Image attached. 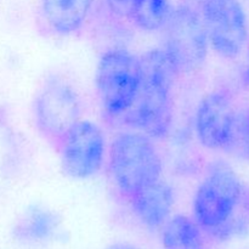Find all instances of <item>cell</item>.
<instances>
[{"instance_id": "cell-1", "label": "cell", "mask_w": 249, "mask_h": 249, "mask_svg": "<svg viewBox=\"0 0 249 249\" xmlns=\"http://www.w3.org/2000/svg\"><path fill=\"white\" fill-rule=\"evenodd\" d=\"M194 219L219 242L249 231V190L228 164H215L199 182L192 199Z\"/></svg>"}, {"instance_id": "cell-2", "label": "cell", "mask_w": 249, "mask_h": 249, "mask_svg": "<svg viewBox=\"0 0 249 249\" xmlns=\"http://www.w3.org/2000/svg\"><path fill=\"white\" fill-rule=\"evenodd\" d=\"M142 83L133 106L122 118L151 139H164L173 124V92L178 72L163 49L140 56Z\"/></svg>"}, {"instance_id": "cell-3", "label": "cell", "mask_w": 249, "mask_h": 249, "mask_svg": "<svg viewBox=\"0 0 249 249\" xmlns=\"http://www.w3.org/2000/svg\"><path fill=\"white\" fill-rule=\"evenodd\" d=\"M108 164L114 185L126 199L163 175V160L153 139L136 130L121 133L112 140Z\"/></svg>"}, {"instance_id": "cell-4", "label": "cell", "mask_w": 249, "mask_h": 249, "mask_svg": "<svg viewBox=\"0 0 249 249\" xmlns=\"http://www.w3.org/2000/svg\"><path fill=\"white\" fill-rule=\"evenodd\" d=\"M142 83L140 56L126 49L102 53L95 71V88L107 116L122 118L138 97Z\"/></svg>"}, {"instance_id": "cell-5", "label": "cell", "mask_w": 249, "mask_h": 249, "mask_svg": "<svg viewBox=\"0 0 249 249\" xmlns=\"http://www.w3.org/2000/svg\"><path fill=\"white\" fill-rule=\"evenodd\" d=\"M163 29V51L178 74H190L204 65L209 43L201 12L190 5L174 7Z\"/></svg>"}, {"instance_id": "cell-6", "label": "cell", "mask_w": 249, "mask_h": 249, "mask_svg": "<svg viewBox=\"0 0 249 249\" xmlns=\"http://www.w3.org/2000/svg\"><path fill=\"white\" fill-rule=\"evenodd\" d=\"M33 118L39 133L58 146L66 133L83 118L82 97L66 79L48 78L34 99Z\"/></svg>"}, {"instance_id": "cell-7", "label": "cell", "mask_w": 249, "mask_h": 249, "mask_svg": "<svg viewBox=\"0 0 249 249\" xmlns=\"http://www.w3.org/2000/svg\"><path fill=\"white\" fill-rule=\"evenodd\" d=\"M199 12L209 48L223 58L238 57L249 38L248 16L240 0H203Z\"/></svg>"}, {"instance_id": "cell-8", "label": "cell", "mask_w": 249, "mask_h": 249, "mask_svg": "<svg viewBox=\"0 0 249 249\" xmlns=\"http://www.w3.org/2000/svg\"><path fill=\"white\" fill-rule=\"evenodd\" d=\"M57 148L68 177L90 179L99 174L106 160V136L99 124L82 118L66 133Z\"/></svg>"}, {"instance_id": "cell-9", "label": "cell", "mask_w": 249, "mask_h": 249, "mask_svg": "<svg viewBox=\"0 0 249 249\" xmlns=\"http://www.w3.org/2000/svg\"><path fill=\"white\" fill-rule=\"evenodd\" d=\"M237 111L233 94L226 88H218L204 95L195 114L198 142L212 151L225 150Z\"/></svg>"}, {"instance_id": "cell-10", "label": "cell", "mask_w": 249, "mask_h": 249, "mask_svg": "<svg viewBox=\"0 0 249 249\" xmlns=\"http://www.w3.org/2000/svg\"><path fill=\"white\" fill-rule=\"evenodd\" d=\"M134 216L148 230H158L172 216L175 204L173 187L160 179L128 198Z\"/></svg>"}, {"instance_id": "cell-11", "label": "cell", "mask_w": 249, "mask_h": 249, "mask_svg": "<svg viewBox=\"0 0 249 249\" xmlns=\"http://www.w3.org/2000/svg\"><path fill=\"white\" fill-rule=\"evenodd\" d=\"M94 0H41V14L53 34L68 36L83 28Z\"/></svg>"}, {"instance_id": "cell-12", "label": "cell", "mask_w": 249, "mask_h": 249, "mask_svg": "<svg viewBox=\"0 0 249 249\" xmlns=\"http://www.w3.org/2000/svg\"><path fill=\"white\" fill-rule=\"evenodd\" d=\"M61 219L51 209L31 206L26 209L14 229V235L26 245H43L57 235Z\"/></svg>"}, {"instance_id": "cell-13", "label": "cell", "mask_w": 249, "mask_h": 249, "mask_svg": "<svg viewBox=\"0 0 249 249\" xmlns=\"http://www.w3.org/2000/svg\"><path fill=\"white\" fill-rule=\"evenodd\" d=\"M160 230L163 249H207L206 232L190 216H170Z\"/></svg>"}, {"instance_id": "cell-14", "label": "cell", "mask_w": 249, "mask_h": 249, "mask_svg": "<svg viewBox=\"0 0 249 249\" xmlns=\"http://www.w3.org/2000/svg\"><path fill=\"white\" fill-rule=\"evenodd\" d=\"M23 146L4 112L0 111V187L16 178L23 165Z\"/></svg>"}, {"instance_id": "cell-15", "label": "cell", "mask_w": 249, "mask_h": 249, "mask_svg": "<svg viewBox=\"0 0 249 249\" xmlns=\"http://www.w3.org/2000/svg\"><path fill=\"white\" fill-rule=\"evenodd\" d=\"M173 10L170 0H134L129 18L141 31L157 32L164 28Z\"/></svg>"}, {"instance_id": "cell-16", "label": "cell", "mask_w": 249, "mask_h": 249, "mask_svg": "<svg viewBox=\"0 0 249 249\" xmlns=\"http://www.w3.org/2000/svg\"><path fill=\"white\" fill-rule=\"evenodd\" d=\"M224 152L237 160H249V109H238Z\"/></svg>"}, {"instance_id": "cell-17", "label": "cell", "mask_w": 249, "mask_h": 249, "mask_svg": "<svg viewBox=\"0 0 249 249\" xmlns=\"http://www.w3.org/2000/svg\"><path fill=\"white\" fill-rule=\"evenodd\" d=\"M105 2L114 16L129 18V14H130L134 0H105Z\"/></svg>"}, {"instance_id": "cell-18", "label": "cell", "mask_w": 249, "mask_h": 249, "mask_svg": "<svg viewBox=\"0 0 249 249\" xmlns=\"http://www.w3.org/2000/svg\"><path fill=\"white\" fill-rule=\"evenodd\" d=\"M106 249H140L136 246L130 245V243H124V242H119V243H114V245L109 246Z\"/></svg>"}, {"instance_id": "cell-19", "label": "cell", "mask_w": 249, "mask_h": 249, "mask_svg": "<svg viewBox=\"0 0 249 249\" xmlns=\"http://www.w3.org/2000/svg\"><path fill=\"white\" fill-rule=\"evenodd\" d=\"M246 48H247V65L249 66V38H248V41H247V45H246Z\"/></svg>"}]
</instances>
